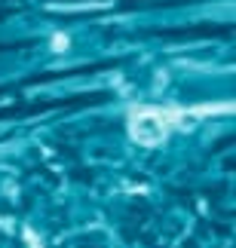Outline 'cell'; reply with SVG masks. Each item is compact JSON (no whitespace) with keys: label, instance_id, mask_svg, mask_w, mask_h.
Here are the masks:
<instances>
[{"label":"cell","instance_id":"1","mask_svg":"<svg viewBox=\"0 0 236 248\" xmlns=\"http://www.w3.org/2000/svg\"><path fill=\"white\" fill-rule=\"evenodd\" d=\"M110 98L108 92H86V95H74V98H62V101H18L13 108H0V120H16V117H34L43 110H62V108H86L92 101H105Z\"/></svg>","mask_w":236,"mask_h":248}]
</instances>
